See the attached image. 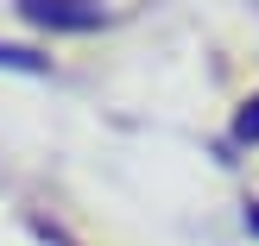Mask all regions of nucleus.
<instances>
[{
    "label": "nucleus",
    "mask_w": 259,
    "mask_h": 246,
    "mask_svg": "<svg viewBox=\"0 0 259 246\" xmlns=\"http://www.w3.org/2000/svg\"><path fill=\"white\" fill-rule=\"evenodd\" d=\"M13 7L45 32H95L108 19V0H13Z\"/></svg>",
    "instance_id": "f257e3e1"
},
{
    "label": "nucleus",
    "mask_w": 259,
    "mask_h": 246,
    "mask_svg": "<svg viewBox=\"0 0 259 246\" xmlns=\"http://www.w3.org/2000/svg\"><path fill=\"white\" fill-rule=\"evenodd\" d=\"M0 70H19V76H45L51 57H38L32 44H0Z\"/></svg>",
    "instance_id": "f03ea898"
},
{
    "label": "nucleus",
    "mask_w": 259,
    "mask_h": 246,
    "mask_svg": "<svg viewBox=\"0 0 259 246\" xmlns=\"http://www.w3.org/2000/svg\"><path fill=\"white\" fill-rule=\"evenodd\" d=\"M234 139H240V145H259V95L234 114Z\"/></svg>",
    "instance_id": "7ed1b4c3"
},
{
    "label": "nucleus",
    "mask_w": 259,
    "mask_h": 246,
    "mask_svg": "<svg viewBox=\"0 0 259 246\" xmlns=\"http://www.w3.org/2000/svg\"><path fill=\"white\" fill-rule=\"evenodd\" d=\"M247 234H259V202H247Z\"/></svg>",
    "instance_id": "20e7f679"
},
{
    "label": "nucleus",
    "mask_w": 259,
    "mask_h": 246,
    "mask_svg": "<svg viewBox=\"0 0 259 246\" xmlns=\"http://www.w3.org/2000/svg\"><path fill=\"white\" fill-rule=\"evenodd\" d=\"M45 234H51V227H45ZM51 246H70V240H63V234H51Z\"/></svg>",
    "instance_id": "39448f33"
}]
</instances>
